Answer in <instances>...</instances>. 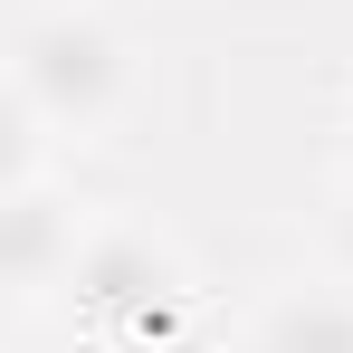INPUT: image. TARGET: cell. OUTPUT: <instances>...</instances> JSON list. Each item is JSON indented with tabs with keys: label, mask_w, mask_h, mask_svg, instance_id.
<instances>
[{
	"label": "cell",
	"mask_w": 353,
	"mask_h": 353,
	"mask_svg": "<svg viewBox=\"0 0 353 353\" xmlns=\"http://www.w3.org/2000/svg\"><path fill=\"white\" fill-rule=\"evenodd\" d=\"M67 305L96 344H163L191 305V258L143 220H86V248L67 268Z\"/></svg>",
	"instance_id": "cell-2"
},
{
	"label": "cell",
	"mask_w": 353,
	"mask_h": 353,
	"mask_svg": "<svg viewBox=\"0 0 353 353\" xmlns=\"http://www.w3.org/2000/svg\"><path fill=\"white\" fill-rule=\"evenodd\" d=\"M334 277H344V287H353V201H344V210H334Z\"/></svg>",
	"instance_id": "cell-5"
},
{
	"label": "cell",
	"mask_w": 353,
	"mask_h": 353,
	"mask_svg": "<svg viewBox=\"0 0 353 353\" xmlns=\"http://www.w3.org/2000/svg\"><path fill=\"white\" fill-rule=\"evenodd\" d=\"M248 353H353V287L344 277L277 287L248 315Z\"/></svg>",
	"instance_id": "cell-4"
},
{
	"label": "cell",
	"mask_w": 353,
	"mask_h": 353,
	"mask_svg": "<svg viewBox=\"0 0 353 353\" xmlns=\"http://www.w3.org/2000/svg\"><path fill=\"white\" fill-rule=\"evenodd\" d=\"M77 248H86V220L67 210L58 172H19V181H0V268H10V296H19V305L67 296Z\"/></svg>",
	"instance_id": "cell-3"
},
{
	"label": "cell",
	"mask_w": 353,
	"mask_h": 353,
	"mask_svg": "<svg viewBox=\"0 0 353 353\" xmlns=\"http://www.w3.org/2000/svg\"><path fill=\"white\" fill-rule=\"evenodd\" d=\"M124 105H134V48L105 10L58 0V10H29L10 29V115L39 124L58 153L105 143Z\"/></svg>",
	"instance_id": "cell-1"
}]
</instances>
